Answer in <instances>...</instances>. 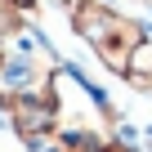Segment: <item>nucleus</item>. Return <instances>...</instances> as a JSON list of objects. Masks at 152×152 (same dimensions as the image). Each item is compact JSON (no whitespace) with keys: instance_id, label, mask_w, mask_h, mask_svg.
Returning a JSON list of instances; mask_svg holds the SVG:
<instances>
[{"instance_id":"f257e3e1","label":"nucleus","mask_w":152,"mask_h":152,"mask_svg":"<svg viewBox=\"0 0 152 152\" xmlns=\"http://www.w3.org/2000/svg\"><path fill=\"white\" fill-rule=\"evenodd\" d=\"M63 116H58V103L49 90H36V94H14L9 99V130L31 143V139H45V134H58Z\"/></svg>"},{"instance_id":"f03ea898","label":"nucleus","mask_w":152,"mask_h":152,"mask_svg":"<svg viewBox=\"0 0 152 152\" xmlns=\"http://www.w3.org/2000/svg\"><path fill=\"white\" fill-rule=\"evenodd\" d=\"M125 81L134 90H152V36H143L134 49H130V67H125Z\"/></svg>"},{"instance_id":"7ed1b4c3","label":"nucleus","mask_w":152,"mask_h":152,"mask_svg":"<svg viewBox=\"0 0 152 152\" xmlns=\"http://www.w3.org/2000/svg\"><path fill=\"white\" fill-rule=\"evenodd\" d=\"M27 152H67V143H63L58 134H45V139H31Z\"/></svg>"}]
</instances>
